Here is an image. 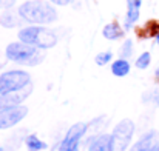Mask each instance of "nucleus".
I'll return each mask as SVG.
<instances>
[{
	"instance_id": "nucleus-2",
	"label": "nucleus",
	"mask_w": 159,
	"mask_h": 151,
	"mask_svg": "<svg viewBox=\"0 0 159 151\" xmlns=\"http://www.w3.org/2000/svg\"><path fill=\"white\" fill-rule=\"evenodd\" d=\"M6 57L16 63H22V65H28V66H36L39 65L45 56L43 52L40 51V48L34 47V45H30V43H9L6 47L5 51Z\"/></svg>"
},
{
	"instance_id": "nucleus-10",
	"label": "nucleus",
	"mask_w": 159,
	"mask_h": 151,
	"mask_svg": "<svg viewBox=\"0 0 159 151\" xmlns=\"http://www.w3.org/2000/svg\"><path fill=\"white\" fill-rule=\"evenodd\" d=\"M127 17H125V28L130 29L139 19V14H141V5H142V0H127Z\"/></svg>"
},
{
	"instance_id": "nucleus-11",
	"label": "nucleus",
	"mask_w": 159,
	"mask_h": 151,
	"mask_svg": "<svg viewBox=\"0 0 159 151\" xmlns=\"http://www.w3.org/2000/svg\"><path fill=\"white\" fill-rule=\"evenodd\" d=\"M110 140H111V136L108 134L96 136L90 140L88 151H110Z\"/></svg>"
},
{
	"instance_id": "nucleus-5",
	"label": "nucleus",
	"mask_w": 159,
	"mask_h": 151,
	"mask_svg": "<svg viewBox=\"0 0 159 151\" xmlns=\"http://www.w3.org/2000/svg\"><path fill=\"white\" fill-rule=\"evenodd\" d=\"M30 85V74L26 71H6L0 76V94L20 91Z\"/></svg>"
},
{
	"instance_id": "nucleus-20",
	"label": "nucleus",
	"mask_w": 159,
	"mask_h": 151,
	"mask_svg": "<svg viewBox=\"0 0 159 151\" xmlns=\"http://www.w3.org/2000/svg\"><path fill=\"white\" fill-rule=\"evenodd\" d=\"M6 59H8V57H6V54L3 56V52L0 51V68H3V66H5V63H6Z\"/></svg>"
},
{
	"instance_id": "nucleus-8",
	"label": "nucleus",
	"mask_w": 159,
	"mask_h": 151,
	"mask_svg": "<svg viewBox=\"0 0 159 151\" xmlns=\"http://www.w3.org/2000/svg\"><path fill=\"white\" fill-rule=\"evenodd\" d=\"M85 131H87V123H82V122L74 123V125L68 130L65 139L62 140L60 150L70 148V147H73V145H79V140H80V137L85 134Z\"/></svg>"
},
{
	"instance_id": "nucleus-7",
	"label": "nucleus",
	"mask_w": 159,
	"mask_h": 151,
	"mask_svg": "<svg viewBox=\"0 0 159 151\" xmlns=\"http://www.w3.org/2000/svg\"><path fill=\"white\" fill-rule=\"evenodd\" d=\"M30 93H31V85H28L26 88H23L20 91L8 93V94H0V109L20 105L22 102L30 96Z\"/></svg>"
},
{
	"instance_id": "nucleus-19",
	"label": "nucleus",
	"mask_w": 159,
	"mask_h": 151,
	"mask_svg": "<svg viewBox=\"0 0 159 151\" xmlns=\"http://www.w3.org/2000/svg\"><path fill=\"white\" fill-rule=\"evenodd\" d=\"M16 0H0V8H11L14 6Z\"/></svg>"
},
{
	"instance_id": "nucleus-9",
	"label": "nucleus",
	"mask_w": 159,
	"mask_h": 151,
	"mask_svg": "<svg viewBox=\"0 0 159 151\" xmlns=\"http://www.w3.org/2000/svg\"><path fill=\"white\" fill-rule=\"evenodd\" d=\"M159 134L156 131H148L147 134H144L130 151H153V148L158 145Z\"/></svg>"
},
{
	"instance_id": "nucleus-21",
	"label": "nucleus",
	"mask_w": 159,
	"mask_h": 151,
	"mask_svg": "<svg viewBox=\"0 0 159 151\" xmlns=\"http://www.w3.org/2000/svg\"><path fill=\"white\" fill-rule=\"evenodd\" d=\"M53 3H56V5H60V6H65V5H68L71 0H51Z\"/></svg>"
},
{
	"instance_id": "nucleus-18",
	"label": "nucleus",
	"mask_w": 159,
	"mask_h": 151,
	"mask_svg": "<svg viewBox=\"0 0 159 151\" xmlns=\"http://www.w3.org/2000/svg\"><path fill=\"white\" fill-rule=\"evenodd\" d=\"M94 60H96V63H98V65H101V66H102V65H105V63H108V62L111 60V52H101V54H98V56H96V59H94Z\"/></svg>"
},
{
	"instance_id": "nucleus-23",
	"label": "nucleus",
	"mask_w": 159,
	"mask_h": 151,
	"mask_svg": "<svg viewBox=\"0 0 159 151\" xmlns=\"http://www.w3.org/2000/svg\"><path fill=\"white\" fill-rule=\"evenodd\" d=\"M156 43H158V45H159V33H158V34H156Z\"/></svg>"
},
{
	"instance_id": "nucleus-22",
	"label": "nucleus",
	"mask_w": 159,
	"mask_h": 151,
	"mask_svg": "<svg viewBox=\"0 0 159 151\" xmlns=\"http://www.w3.org/2000/svg\"><path fill=\"white\" fill-rule=\"evenodd\" d=\"M79 150V145H73L70 148H65V150H60V151H77Z\"/></svg>"
},
{
	"instance_id": "nucleus-6",
	"label": "nucleus",
	"mask_w": 159,
	"mask_h": 151,
	"mask_svg": "<svg viewBox=\"0 0 159 151\" xmlns=\"http://www.w3.org/2000/svg\"><path fill=\"white\" fill-rule=\"evenodd\" d=\"M26 114H28V108L26 106H22V105L0 109V130H6V128L14 127Z\"/></svg>"
},
{
	"instance_id": "nucleus-15",
	"label": "nucleus",
	"mask_w": 159,
	"mask_h": 151,
	"mask_svg": "<svg viewBox=\"0 0 159 151\" xmlns=\"http://www.w3.org/2000/svg\"><path fill=\"white\" fill-rule=\"evenodd\" d=\"M26 147H28L30 151H40V150H45L47 148V144L42 142L37 136L31 134V136L26 137Z\"/></svg>"
},
{
	"instance_id": "nucleus-12",
	"label": "nucleus",
	"mask_w": 159,
	"mask_h": 151,
	"mask_svg": "<svg viewBox=\"0 0 159 151\" xmlns=\"http://www.w3.org/2000/svg\"><path fill=\"white\" fill-rule=\"evenodd\" d=\"M104 37L108 39V40H116V39H119V37H122L124 36V31H122V28L114 22V23H108L105 28H104Z\"/></svg>"
},
{
	"instance_id": "nucleus-1",
	"label": "nucleus",
	"mask_w": 159,
	"mask_h": 151,
	"mask_svg": "<svg viewBox=\"0 0 159 151\" xmlns=\"http://www.w3.org/2000/svg\"><path fill=\"white\" fill-rule=\"evenodd\" d=\"M19 16L36 25L51 23L57 19V12L53 6L43 0H28L19 8Z\"/></svg>"
},
{
	"instance_id": "nucleus-24",
	"label": "nucleus",
	"mask_w": 159,
	"mask_h": 151,
	"mask_svg": "<svg viewBox=\"0 0 159 151\" xmlns=\"http://www.w3.org/2000/svg\"><path fill=\"white\" fill-rule=\"evenodd\" d=\"M156 79L159 80V69H156Z\"/></svg>"
},
{
	"instance_id": "nucleus-4",
	"label": "nucleus",
	"mask_w": 159,
	"mask_h": 151,
	"mask_svg": "<svg viewBox=\"0 0 159 151\" xmlns=\"http://www.w3.org/2000/svg\"><path fill=\"white\" fill-rule=\"evenodd\" d=\"M133 133H134V123L130 119L120 120L111 133L110 151H127L131 142Z\"/></svg>"
},
{
	"instance_id": "nucleus-25",
	"label": "nucleus",
	"mask_w": 159,
	"mask_h": 151,
	"mask_svg": "<svg viewBox=\"0 0 159 151\" xmlns=\"http://www.w3.org/2000/svg\"><path fill=\"white\" fill-rule=\"evenodd\" d=\"M0 151H6V150H5V148H0Z\"/></svg>"
},
{
	"instance_id": "nucleus-13",
	"label": "nucleus",
	"mask_w": 159,
	"mask_h": 151,
	"mask_svg": "<svg viewBox=\"0 0 159 151\" xmlns=\"http://www.w3.org/2000/svg\"><path fill=\"white\" fill-rule=\"evenodd\" d=\"M111 73L117 77H124L130 73V63L125 59H119L111 65Z\"/></svg>"
},
{
	"instance_id": "nucleus-14",
	"label": "nucleus",
	"mask_w": 159,
	"mask_h": 151,
	"mask_svg": "<svg viewBox=\"0 0 159 151\" xmlns=\"http://www.w3.org/2000/svg\"><path fill=\"white\" fill-rule=\"evenodd\" d=\"M20 19L16 16V12H11V11H8V12H3V16L0 17V23L3 25V26H6V28H14V26H19L20 25Z\"/></svg>"
},
{
	"instance_id": "nucleus-17",
	"label": "nucleus",
	"mask_w": 159,
	"mask_h": 151,
	"mask_svg": "<svg viewBox=\"0 0 159 151\" xmlns=\"http://www.w3.org/2000/svg\"><path fill=\"white\" fill-rule=\"evenodd\" d=\"M131 52H133V42L127 40L124 43V47L120 48V56H122V59H128L131 56Z\"/></svg>"
},
{
	"instance_id": "nucleus-3",
	"label": "nucleus",
	"mask_w": 159,
	"mask_h": 151,
	"mask_svg": "<svg viewBox=\"0 0 159 151\" xmlns=\"http://www.w3.org/2000/svg\"><path fill=\"white\" fill-rule=\"evenodd\" d=\"M19 39L23 43H30V45H34L37 48H42V50L53 48L54 45L57 43L56 34L51 29L43 28V26H28V28H23L19 33Z\"/></svg>"
},
{
	"instance_id": "nucleus-16",
	"label": "nucleus",
	"mask_w": 159,
	"mask_h": 151,
	"mask_svg": "<svg viewBox=\"0 0 159 151\" xmlns=\"http://www.w3.org/2000/svg\"><path fill=\"white\" fill-rule=\"evenodd\" d=\"M150 62H152V56H150V52H144V54H141V56L138 57V60H136V66H138L139 69H145V68H148Z\"/></svg>"
}]
</instances>
